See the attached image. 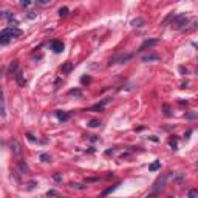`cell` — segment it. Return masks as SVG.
<instances>
[{"instance_id":"8","label":"cell","mask_w":198,"mask_h":198,"mask_svg":"<svg viewBox=\"0 0 198 198\" xmlns=\"http://www.w3.org/2000/svg\"><path fill=\"white\" fill-rule=\"evenodd\" d=\"M61 70H62V73H64V74H68V73L73 70V62H67L65 65H62V68H61Z\"/></svg>"},{"instance_id":"27","label":"cell","mask_w":198,"mask_h":198,"mask_svg":"<svg viewBox=\"0 0 198 198\" xmlns=\"http://www.w3.org/2000/svg\"><path fill=\"white\" fill-rule=\"evenodd\" d=\"M50 2H51V0H37V3H39V5H48Z\"/></svg>"},{"instance_id":"11","label":"cell","mask_w":198,"mask_h":198,"mask_svg":"<svg viewBox=\"0 0 198 198\" xmlns=\"http://www.w3.org/2000/svg\"><path fill=\"white\" fill-rule=\"evenodd\" d=\"M160 57L156 54H148V56H144L142 57V62H150V61H158Z\"/></svg>"},{"instance_id":"25","label":"cell","mask_w":198,"mask_h":198,"mask_svg":"<svg viewBox=\"0 0 198 198\" xmlns=\"http://www.w3.org/2000/svg\"><path fill=\"white\" fill-rule=\"evenodd\" d=\"M30 0H20V6H30Z\"/></svg>"},{"instance_id":"14","label":"cell","mask_w":198,"mask_h":198,"mask_svg":"<svg viewBox=\"0 0 198 198\" xmlns=\"http://www.w3.org/2000/svg\"><path fill=\"white\" fill-rule=\"evenodd\" d=\"M70 187H73V189H81V190L85 189V186H84V184H79V183H71Z\"/></svg>"},{"instance_id":"22","label":"cell","mask_w":198,"mask_h":198,"mask_svg":"<svg viewBox=\"0 0 198 198\" xmlns=\"http://www.w3.org/2000/svg\"><path fill=\"white\" fill-rule=\"evenodd\" d=\"M46 196H59V192H56V190H48V192H46Z\"/></svg>"},{"instance_id":"9","label":"cell","mask_w":198,"mask_h":198,"mask_svg":"<svg viewBox=\"0 0 198 198\" xmlns=\"http://www.w3.org/2000/svg\"><path fill=\"white\" fill-rule=\"evenodd\" d=\"M16 79H17V84H19L20 87H23L25 84H27V81L23 79V76H22V73H20V71H17V73H16Z\"/></svg>"},{"instance_id":"19","label":"cell","mask_w":198,"mask_h":198,"mask_svg":"<svg viewBox=\"0 0 198 198\" xmlns=\"http://www.w3.org/2000/svg\"><path fill=\"white\" fill-rule=\"evenodd\" d=\"M67 14H68V8H61V9H59V16H61V17H65Z\"/></svg>"},{"instance_id":"3","label":"cell","mask_w":198,"mask_h":198,"mask_svg":"<svg viewBox=\"0 0 198 198\" xmlns=\"http://www.w3.org/2000/svg\"><path fill=\"white\" fill-rule=\"evenodd\" d=\"M9 147H11V152H13V155H14L16 158H20V156H22V147H20V144H19V141H17L16 138L11 139Z\"/></svg>"},{"instance_id":"20","label":"cell","mask_w":198,"mask_h":198,"mask_svg":"<svg viewBox=\"0 0 198 198\" xmlns=\"http://www.w3.org/2000/svg\"><path fill=\"white\" fill-rule=\"evenodd\" d=\"M9 70H11V73H17V61H14V62L11 64Z\"/></svg>"},{"instance_id":"7","label":"cell","mask_w":198,"mask_h":198,"mask_svg":"<svg viewBox=\"0 0 198 198\" xmlns=\"http://www.w3.org/2000/svg\"><path fill=\"white\" fill-rule=\"evenodd\" d=\"M156 43H158L156 39H148V40L142 42V45L139 46V51H144L145 48H150V46H153V45H156Z\"/></svg>"},{"instance_id":"13","label":"cell","mask_w":198,"mask_h":198,"mask_svg":"<svg viewBox=\"0 0 198 198\" xmlns=\"http://www.w3.org/2000/svg\"><path fill=\"white\" fill-rule=\"evenodd\" d=\"M132 25H133V27H142V25H144V19L138 17V19H135V20L132 22Z\"/></svg>"},{"instance_id":"26","label":"cell","mask_w":198,"mask_h":198,"mask_svg":"<svg viewBox=\"0 0 198 198\" xmlns=\"http://www.w3.org/2000/svg\"><path fill=\"white\" fill-rule=\"evenodd\" d=\"M53 180H54V181H62V177L59 175V173H54V175H53Z\"/></svg>"},{"instance_id":"18","label":"cell","mask_w":198,"mask_h":198,"mask_svg":"<svg viewBox=\"0 0 198 198\" xmlns=\"http://www.w3.org/2000/svg\"><path fill=\"white\" fill-rule=\"evenodd\" d=\"M170 147L173 148V150H177V147H178V142H177V139L173 138V139H170Z\"/></svg>"},{"instance_id":"17","label":"cell","mask_w":198,"mask_h":198,"mask_svg":"<svg viewBox=\"0 0 198 198\" xmlns=\"http://www.w3.org/2000/svg\"><path fill=\"white\" fill-rule=\"evenodd\" d=\"M70 94H73V96H78V97H81V96H82V91H81V90H70Z\"/></svg>"},{"instance_id":"4","label":"cell","mask_w":198,"mask_h":198,"mask_svg":"<svg viewBox=\"0 0 198 198\" xmlns=\"http://www.w3.org/2000/svg\"><path fill=\"white\" fill-rule=\"evenodd\" d=\"M132 57H133L132 54H118V56H115V57L110 59L108 65H115V64H121V62H127V61H130Z\"/></svg>"},{"instance_id":"24","label":"cell","mask_w":198,"mask_h":198,"mask_svg":"<svg viewBox=\"0 0 198 198\" xmlns=\"http://www.w3.org/2000/svg\"><path fill=\"white\" fill-rule=\"evenodd\" d=\"M116 187H118V186H113V187H108V189H105V190L102 192V195H108V193H110V192H113Z\"/></svg>"},{"instance_id":"2","label":"cell","mask_w":198,"mask_h":198,"mask_svg":"<svg viewBox=\"0 0 198 198\" xmlns=\"http://www.w3.org/2000/svg\"><path fill=\"white\" fill-rule=\"evenodd\" d=\"M167 180H169V173H166V175H163V177H160L155 183H153V190H152V193H158L160 190H163L164 187H166V183H167Z\"/></svg>"},{"instance_id":"10","label":"cell","mask_w":198,"mask_h":198,"mask_svg":"<svg viewBox=\"0 0 198 198\" xmlns=\"http://www.w3.org/2000/svg\"><path fill=\"white\" fill-rule=\"evenodd\" d=\"M56 116L61 121H68L70 119V113H65V112H56Z\"/></svg>"},{"instance_id":"23","label":"cell","mask_w":198,"mask_h":198,"mask_svg":"<svg viewBox=\"0 0 198 198\" xmlns=\"http://www.w3.org/2000/svg\"><path fill=\"white\" fill-rule=\"evenodd\" d=\"M99 124H101V122H99V121L93 119V121H90V124H88V126H90V127H99Z\"/></svg>"},{"instance_id":"1","label":"cell","mask_w":198,"mask_h":198,"mask_svg":"<svg viewBox=\"0 0 198 198\" xmlns=\"http://www.w3.org/2000/svg\"><path fill=\"white\" fill-rule=\"evenodd\" d=\"M22 36V31L16 27H9V28H5L2 33H0V42L2 43H8L13 37H19Z\"/></svg>"},{"instance_id":"15","label":"cell","mask_w":198,"mask_h":198,"mask_svg":"<svg viewBox=\"0 0 198 198\" xmlns=\"http://www.w3.org/2000/svg\"><path fill=\"white\" fill-rule=\"evenodd\" d=\"M40 160H42L43 163H50V161H51V156L46 155V153H42V155H40Z\"/></svg>"},{"instance_id":"6","label":"cell","mask_w":198,"mask_h":198,"mask_svg":"<svg viewBox=\"0 0 198 198\" xmlns=\"http://www.w3.org/2000/svg\"><path fill=\"white\" fill-rule=\"evenodd\" d=\"M108 102H110V99H104V101H101L99 104H94L90 110H91V112H102V110H104V107H105Z\"/></svg>"},{"instance_id":"5","label":"cell","mask_w":198,"mask_h":198,"mask_svg":"<svg viewBox=\"0 0 198 198\" xmlns=\"http://www.w3.org/2000/svg\"><path fill=\"white\" fill-rule=\"evenodd\" d=\"M50 48H51L54 53H62L64 51V43L61 40H53L51 43H50Z\"/></svg>"},{"instance_id":"16","label":"cell","mask_w":198,"mask_h":198,"mask_svg":"<svg viewBox=\"0 0 198 198\" xmlns=\"http://www.w3.org/2000/svg\"><path fill=\"white\" fill-rule=\"evenodd\" d=\"M19 167H20V170H22V172H28V167H27V164H25L22 160L19 161Z\"/></svg>"},{"instance_id":"12","label":"cell","mask_w":198,"mask_h":198,"mask_svg":"<svg viewBox=\"0 0 198 198\" xmlns=\"http://www.w3.org/2000/svg\"><path fill=\"white\" fill-rule=\"evenodd\" d=\"M160 167H161V161H158V160H156L155 163H152L150 166H148V169H150L152 172H155V170H158Z\"/></svg>"},{"instance_id":"21","label":"cell","mask_w":198,"mask_h":198,"mask_svg":"<svg viewBox=\"0 0 198 198\" xmlns=\"http://www.w3.org/2000/svg\"><path fill=\"white\" fill-rule=\"evenodd\" d=\"M190 198L192 196H198V189H192V190H189V193H187Z\"/></svg>"},{"instance_id":"28","label":"cell","mask_w":198,"mask_h":198,"mask_svg":"<svg viewBox=\"0 0 198 198\" xmlns=\"http://www.w3.org/2000/svg\"><path fill=\"white\" fill-rule=\"evenodd\" d=\"M110 153H115V148H112V150H107L105 155H110Z\"/></svg>"}]
</instances>
